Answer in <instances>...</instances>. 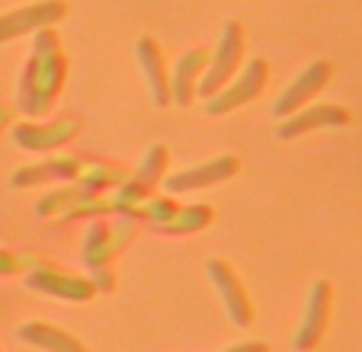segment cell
<instances>
[{
	"label": "cell",
	"mask_w": 362,
	"mask_h": 352,
	"mask_svg": "<svg viewBox=\"0 0 362 352\" xmlns=\"http://www.w3.org/2000/svg\"><path fill=\"white\" fill-rule=\"evenodd\" d=\"M64 83V54L62 39L52 26L39 29L33 42V58L26 61V74L20 83V109L26 115H45L62 93Z\"/></svg>",
	"instance_id": "cell-1"
},
{
	"label": "cell",
	"mask_w": 362,
	"mask_h": 352,
	"mask_svg": "<svg viewBox=\"0 0 362 352\" xmlns=\"http://www.w3.org/2000/svg\"><path fill=\"white\" fill-rule=\"evenodd\" d=\"M240 58H244V26H240V23H225L221 42H218V48H215V54L209 58V68L199 77L196 93H202L205 100H209V96H215L221 87H228L240 68Z\"/></svg>",
	"instance_id": "cell-2"
},
{
	"label": "cell",
	"mask_w": 362,
	"mask_h": 352,
	"mask_svg": "<svg viewBox=\"0 0 362 352\" xmlns=\"http://www.w3.org/2000/svg\"><path fill=\"white\" fill-rule=\"evenodd\" d=\"M269 83V64L263 58H253L238 77H234L228 87H221L215 96L205 100V109L209 115H225V112H234V109L247 106V102L260 100V93L267 90Z\"/></svg>",
	"instance_id": "cell-3"
},
{
	"label": "cell",
	"mask_w": 362,
	"mask_h": 352,
	"mask_svg": "<svg viewBox=\"0 0 362 352\" xmlns=\"http://www.w3.org/2000/svg\"><path fill=\"white\" fill-rule=\"evenodd\" d=\"M64 16H68V4H64V0H39V4L20 7V10H13V13H0V45L20 39V35L55 26Z\"/></svg>",
	"instance_id": "cell-4"
},
{
	"label": "cell",
	"mask_w": 362,
	"mask_h": 352,
	"mask_svg": "<svg viewBox=\"0 0 362 352\" xmlns=\"http://www.w3.org/2000/svg\"><path fill=\"white\" fill-rule=\"evenodd\" d=\"M330 311H334V288L330 282H315L308 291L305 314H301L298 333H295V352H311L324 339V330L330 324Z\"/></svg>",
	"instance_id": "cell-5"
},
{
	"label": "cell",
	"mask_w": 362,
	"mask_h": 352,
	"mask_svg": "<svg viewBox=\"0 0 362 352\" xmlns=\"http://www.w3.org/2000/svg\"><path fill=\"white\" fill-rule=\"evenodd\" d=\"M330 74H334V64H330V61H311L279 93V100L273 102V115H276V119H288L292 112L311 106V100H315V96L330 83Z\"/></svg>",
	"instance_id": "cell-6"
},
{
	"label": "cell",
	"mask_w": 362,
	"mask_h": 352,
	"mask_svg": "<svg viewBox=\"0 0 362 352\" xmlns=\"http://www.w3.org/2000/svg\"><path fill=\"white\" fill-rule=\"evenodd\" d=\"M349 122H353L349 109L337 106V102H315V106H305V109H298V112H292L288 119H282L276 135H279L282 141H292V138H301L317 129H346Z\"/></svg>",
	"instance_id": "cell-7"
},
{
	"label": "cell",
	"mask_w": 362,
	"mask_h": 352,
	"mask_svg": "<svg viewBox=\"0 0 362 352\" xmlns=\"http://www.w3.org/2000/svg\"><path fill=\"white\" fill-rule=\"evenodd\" d=\"M205 272H209V278L215 282V288L221 291L228 317H231L238 327H250L253 324V305H250V295H247L240 276L234 272V266H228L225 259H212Z\"/></svg>",
	"instance_id": "cell-8"
},
{
	"label": "cell",
	"mask_w": 362,
	"mask_h": 352,
	"mask_svg": "<svg viewBox=\"0 0 362 352\" xmlns=\"http://www.w3.org/2000/svg\"><path fill=\"white\" fill-rule=\"evenodd\" d=\"M238 170H240L238 157H218V160H212V163H199V167L180 170L177 176H167L164 186H167L170 196H180V192H196V189H205V186L225 183V180H231Z\"/></svg>",
	"instance_id": "cell-9"
},
{
	"label": "cell",
	"mask_w": 362,
	"mask_h": 352,
	"mask_svg": "<svg viewBox=\"0 0 362 352\" xmlns=\"http://www.w3.org/2000/svg\"><path fill=\"white\" fill-rule=\"evenodd\" d=\"M135 54H138V64H141L144 77H148V87H151V96H154V106L164 109L170 106V74H167V61H164V52L160 45L151 35H141L135 45Z\"/></svg>",
	"instance_id": "cell-10"
},
{
	"label": "cell",
	"mask_w": 362,
	"mask_h": 352,
	"mask_svg": "<svg viewBox=\"0 0 362 352\" xmlns=\"http://www.w3.org/2000/svg\"><path fill=\"white\" fill-rule=\"evenodd\" d=\"M81 131V122L74 119H62V122H52V125H33V122H23L13 125V138L20 148L26 151H55L64 148L71 138Z\"/></svg>",
	"instance_id": "cell-11"
},
{
	"label": "cell",
	"mask_w": 362,
	"mask_h": 352,
	"mask_svg": "<svg viewBox=\"0 0 362 352\" xmlns=\"http://www.w3.org/2000/svg\"><path fill=\"white\" fill-rule=\"evenodd\" d=\"M26 285L29 288L48 291V295H55V298H68V301H87V298H93V291H96L93 282L77 278L62 269H35V272H29Z\"/></svg>",
	"instance_id": "cell-12"
},
{
	"label": "cell",
	"mask_w": 362,
	"mask_h": 352,
	"mask_svg": "<svg viewBox=\"0 0 362 352\" xmlns=\"http://www.w3.org/2000/svg\"><path fill=\"white\" fill-rule=\"evenodd\" d=\"M205 68H209V48H192L177 61V68L170 74V100L177 106H189L192 102V96L199 90V77H202Z\"/></svg>",
	"instance_id": "cell-13"
},
{
	"label": "cell",
	"mask_w": 362,
	"mask_h": 352,
	"mask_svg": "<svg viewBox=\"0 0 362 352\" xmlns=\"http://www.w3.org/2000/svg\"><path fill=\"white\" fill-rule=\"evenodd\" d=\"M16 336L29 346H39L45 352H87V346L81 339H74L68 330L62 327H52V324H23L16 330Z\"/></svg>",
	"instance_id": "cell-14"
},
{
	"label": "cell",
	"mask_w": 362,
	"mask_h": 352,
	"mask_svg": "<svg viewBox=\"0 0 362 352\" xmlns=\"http://www.w3.org/2000/svg\"><path fill=\"white\" fill-rule=\"evenodd\" d=\"M81 160L74 157H58V160H45V163H35V167H23L13 173V186H35V183H45V180H55V176H81Z\"/></svg>",
	"instance_id": "cell-15"
},
{
	"label": "cell",
	"mask_w": 362,
	"mask_h": 352,
	"mask_svg": "<svg viewBox=\"0 0 362 352\" xmlns=\"http://www.w3.org/2000/svg\"><path fill=\"white\" fill-rule=\"evenodd\" d=\"M132 237V228L125 230L122 237H112V228H106V224H96L93 230L87 234V263L90 266H103L106 259L112 257V253L122 247V240Z\"/></svg>",
	"instance_id": "cell-16"
},
{
	"label": "cell",
	"mask_w": 362,
	"mask_h": 352,
	"mask_svg": "<svg viewBox=\"0 0 362 352\" xmlns=\"http://www.w3.org/2000/svg\"><path fill=\"white\" fill-rule=\"evenodd\" d=\"M209 221H212V209L192 205V209H186V211H173V215L164 221V230H183V234H192V230L205 228Z\"/></svg>",
	"instance_id": "cell-17"
},
{
	"label": "cell",
	"mask_w": 362,
	"mask_h": 352,
	"mask_svg": "<svg viewBox=\"0 0 362 352\" xmlns=\"http://www.w3.org/2000/svg\"><path fill=\"white\" fill-rule=\"evenodd\" d=\"M164 170H167V148H164V144H154V148L148 151V157H144L141 170H138L135 186H141V189L154 186L160 176H164Z\"/></svg>",
	"instance_id": "cell-18"
},
{
	"label": "cell",
	"mask_w": 362,
	"mask_h": 352,
	"mask_svg": "<svg viewBox=\"0 0 362 352\" xmlns=\"http://www.w3.org/2000/svg\"><path fill=\"white\" fill-rule=\"evenodd\" d=\"M225 352H269L267 343H240V346H231V349Z\"/></svg>",
	"instance_id": "cell-19"
},
{
	"label": "cell",
	"mask_w": 362,
	"mask_h": 352,
	"mask_svg": "<svg viewBox=\"0 0 362 352\" xmlns=\"http://www.w3.org/2000/svg\"><path fill=\"white\" fill-rule=\"evenodd\" d=\"M10 119H13V112L4 106V109H0V129H4V125H10Z\"/></svg>",
	"instance_id": "cell-20"
}]
</instances>
